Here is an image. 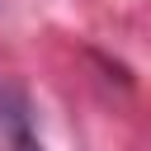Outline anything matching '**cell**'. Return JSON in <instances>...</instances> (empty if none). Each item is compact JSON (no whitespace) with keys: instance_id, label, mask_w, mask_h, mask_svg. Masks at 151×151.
I'll list each match as a JSON object with an SVG mask.
<instances>
[{"instance_id":"6da1fadb","label":"cell","mask_w":151,"mask_h":151,"mask_svg":"<svg viewBox=\"0 0 151 151\" xmlns=\"http://www.w3.org/2000/svg\"><path fill=\"white\" fill-rule=\"evenodd\" d=\"M14 151H42V146H38L33 137H24V132H19V142H14Z\"/></svg>"}]
</instances>
